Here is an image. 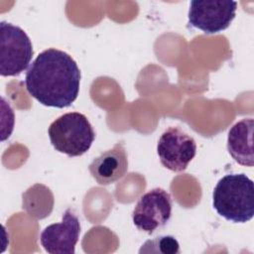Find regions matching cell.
Returning <instances> with one entry per match:
<instances>
[{
  "mask_svg": "<svg viewBox=\"0 0 254 254\" xmlns=\"http://www.w3.org/2000/svg\"><path fill=\"white\" fill-rule=\"evenodd\" d=\"M29 94L41 104L64 108L77 98L80 70L75 61L58 49L43 51L31 64L25 76Z\"/></svg>",
  "mask_w": 254,
  "mask_h": 254,
  "instance_id": "obj_1",
  "label": "cell"
},
{
  "mask_svg": "<svg viewBox=\"0 0 254 254\" xmlns=\"http://www.w3.org/2000/svg\"><path fill=\"white\" fill-rule=\"evenodd\" d=\"M212 206L226 220L244 223L254 215V185L245 174L222 177L212 192Z\"/></svg>",
  "mask_w": 254,
  "mask_h": 254,
  "instance_id": "obj_2",
  "label": "cell"
},
{
  "mask_svg": "<svg viewBox=\"0 0 254 254\" xmlns=\"http://www.w3.org/2000/svg\"><path fill=\"white\" fill-rule=\"evenodd\" d=\"M48 135L53 147L68 157L83 155L95 139L90 122L79 112H68L58 117L49 126Z\"/></svg>",
  "mask_w": 254,
  "mask_h": 254,
  "instance_id": "obj_3",
  "label": "cell"
},
{
  "mask_svg": "<svg viewBox=\"0 0 254 254\" xmlns=\"http://www.w3.org/2000/svg\"><path fill=\"white\" fill-rule=\"evenodd\" d=\"M33 55V45L26 32L16 25L1 21L0 74L19 75L29 66Z\"/></svg>",
  "mask_w": 254,
  "mask_h": 254,
  "instance_id": "obj_4",
  "label": "cell"
},
{
  "mask_svg": "<svg viewBox=\"0 0 254 254\" xmlns=\"http://www.w3.org/2000/svg\"><path fill=\"white\" fill-rule=\"evenodd\" d=\"M236 10V1L192 0L190 3L189 24L205 34H216L229 27Z\"/></svg>",
  "mask_w": 254,
  "mask_h": 254,
  "instance_id": "obj_5",
  "label": "cell"
},
{
  "mask_svg": "<svg viewBox=\"0 0 254 254\" xmlns=\"http://www.w3.org/2000/svg\"><path fill=\"white\" fill-rule=\"evenodd\" d=\"M171 216V195L161 188L150 190L141 195L132 211L134 225L148 234L165 226Z\"/></svg>",
  "mask_w": 254,
  "mask_h": 254,
  "instance_id": "obj_6",
  "label": "cell"
},
{
  "mask_svg": "<svg viewBox=\"0 0 254 254\" xmlns=\"http://www.w3.org/2000/svg\"><path fill=\"white\" fill-rule=\"evenodd\" d=\"M161 164L176 173L184 172L196 154L194 139L179 127L166 129L157 144Z\"/></svg>",
  "mask_w": 254,
  "mask_h": 254,
  "instance_id": "obj_7",
  "label": "cell"
},
{
  "mask_svg": "<svg viewBox=\"0 0 254 254\" xmlns=\"http://www.w3.org/2000/svg\"><path fill=\"white\" fill-rule=\"evenodd\" d=\"M80 234V221L71 208H67L61 222L48 225L40 235L44 249L51 254H73Z\"/></svg>",
  "mask_w": 254,
  "mask_h": 254,
  "instance_id": "obj_8",
  "label": "cell"
},
{
  "mask_svg": "<svg viewBox=\"0 0 254 254\" xmlns=\"http://www.w3.org/2000/svg\"><path fill=\"white\" fill-rule=\"evenodd\" d=\"M92 178L101 186H106L120 180L128 170L126 150L121 143L103 152L88 166Z\"/></svg>",
  "mask_w": 254,
  "mask_h": 254,
  "instance_id": "obj_9",
  "label": "cell"
},
{
  "mask_svg": "<svg viewBox=\"0 0 254 254\" xmlns=\"http://www.w3.org/2000/svg\"><path fill=\"white\" fill-rule=\"evenodd\" d=\"M253 118H243L228 131L227 150L235 162L242 166L253 167Z\"/></svg>",
  "mask_w": 254,
  "mask_h": 254,
  "instance_id": "obj_10",
  "label": "cell"
},
{
  "mask_svg": "<svg viewBox=\"0 0 254 254\" xmlns=\"http://www.w3.org/2000/svg\"><path fill=\"white\" fill-rule=\"evenodd\" d=\"M139 253L178 254L180 253V244L172 235H160L147 240L141 246Z\"/></svg>",
  "mask_w": 254,
  "mask_h": 254,
  "instance_id": "obj_11",
  "label": "cell"
}]
</instances>
